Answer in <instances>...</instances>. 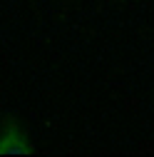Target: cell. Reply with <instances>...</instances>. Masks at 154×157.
I'll return each instance as SVG.
<instances>
[{"label":"cell","instance_id":"6da1fadb","mask_svg":"<svg viewBox=\"0 0 154 157\" xmlns=\"http://www.w3.org/2000/svg\"><path fill=\"white\" fill-rule=\"evenodd\" d=\"M32 142L28 137V130L17 120H3L0 122V155H30Z\"/></svg>","mask_w":154,"mask_h":157}]
</instances>
